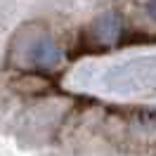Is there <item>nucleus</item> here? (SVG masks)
Segmentation results:
<instances>
[{
	"label": "nucleus",
	"instance_id": "f257e3e1",
	"mask_svg": "<svg viewBox=\"0 0 156 156\" xmlns=\"http://www.w3.org/2000/svg\"><path fill=\"white\" fill-rule=\"evenodd\" d=\"M104 85L121 95H147L156 90V57L130 59L104 76Z\"/></svg>",
	"mask_w": 156,
	"mask_h": 156
},
{
	"label": "nucleus",
	"instance_id": "f03ea898",
	"mask_svg": "<svg viewBox=\"0 0 156 156\" xmlns=\"http://www.w3.org/2000/svg\"><path fill=\"white\" fill-rule=\"evenodd\" d=\"M29 62L36 69H55L62 62V52L50 38H38L29 48Z\"/></svg>",
	"mask_w": 156,
	"mask_h": 156
},
{
	"label": "nucleus",
	"instance_id": "7ed1b4c3",
	"mask_svg": "<svg viewBox=\"0 0 156 156\" xmlns=\"http://www.w3.org/2000/svg\"><path fill=\"white\" fill-rule=\"evenodd\" d=\"M92 31H95V38H97L99 45H114L121 38V17H118L116 12L102 14L92 24Z\"/></svg>",
	"mask_w": 156,
	"mask_h": 156
},
{
	"label": "nucleus",
	"instance_id": "20e7f679",
	"mask_svg": "<svg viewBox=\"0 0 156 156\" xmlns=\"http://www.w3.org/2000/svg\"><path fill=\"white\" fill-rule=\"evenodd\" d=\"M144 7H147V12H149V17L156 21V2H147Z\"/></svg>",
	"mask_w": 156,
	"mask_h": 156
}]
</instances>
